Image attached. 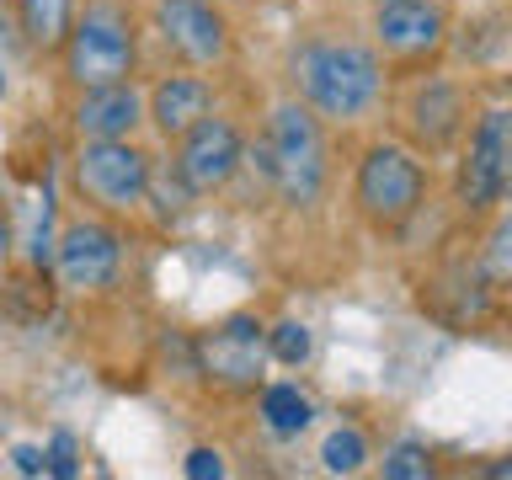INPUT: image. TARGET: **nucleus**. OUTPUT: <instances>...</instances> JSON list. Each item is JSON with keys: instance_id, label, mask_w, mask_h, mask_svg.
<instances>
[{"instance_id": "nucleus-1", "label": "nucleus", "mask_w": 512, "mask_h": 480, "mask_svg": "<svg viewBox=\"0 0 512 480\" xmlns=\"http://www.w3.org/2000/svg\"><path fill=\"white\" fill-rule=\"evenodd\" d=\"M294 86L299 102L320 118L352 123L384 96V64L374 48L352 38H310L294 48Z\"/></svg>"}, {"instance_id": "nucleus-2", "label": "nucleus", "mask_w": 512, "mask_h": 480, "mask_svg": "<svg viewBox=\"0 0 512 480\" xmlns=\"http://www.w3.org/2000/svg\"><path fill=\"white\" fill-rule=\"evenodd\" d=\"M267 182L283 192V203L310 208L326 192V139H320V118L304 102H278L267 118V134L256 144Z\"/></svg>"}, {"instance_id": "nucleus-3", "label": "nucleus", "mask_w": 512, "mask_h": 480, "mask_svg": "<svg viewBox=\"0 0 512 480\" xmlns=\"http://www.w3.org/2000/svg\"><path fill=\"white\" fill-rule=\"evenodd\" d=\"M64 75H70V86L80 91H96V86H118V80L134 75V22H128L123 6H112V0H96L75 16L70 38H64Z\"/></svg>"}, {"instance_id": "nucleus-4", "label": "nucleus", "mask_w": 512, "mask_h": 480, "mask_svg": "<svg viewBox=\"0 0 512 480\" xmlns=\"http://www.w3.org/2000/svg\"><path fill=\"white\" fill-rule=\"evenodd\" d=\"M352 198H358V214L374 224V230H406V224L422 214L427 198V171L422 160L400 144H368L358 160V176H352Z\"/></svg>"}, {"instance_id": "nucleus-5", "label": "nucleus", "mask_w": 512, "mask_h": 480, "mask_svg": "<svg viewBox=\"0 0 512 480\" xmlns=\"http://www.w3.org/2000/svg\"><path fill=\"white\" fill-rule=\"evenodd\" d=\"M75 187L80 198L107 208V214H128L150 192V155L128 139H80Z\"/></svg>"}, {"instance_id": "nucleus-6", "label": "nucleus", "mask_w": 512, "mask_h": 480, "mask_svg": "<svg viewBox=\"0 0 512 480\" xmlns=\"http://www.w3.org/2000/svg\"><path fill=\"white\" fill-rule=\"evenodd\" d=\"M512 192V118L507 112H480L470 144L459 155V203L464 214H491Z\"/></svg>"}, {"instance_id": "nucleus-7", "label": "nucleus", "mask_w": 512, "mask_h": 480, "mask_svg": "<svg viewBox=\"0 0 512 480\" xmlns=\"http://www.w3.org/2000/svg\"><path fill=\"white\" fill-rule=\"evenodd\" d=\"M198 368L219 390L230 395H251L262 384V368H267V331L256 315H230L219 320L214 331L198 336Z\"/></svg>"}, {"instance_id": "nucleus-8", "label": "nucleus", "mask_w": 512, "mask_h": 480, "mask_svg": "<svg viewBox=\"0 0 512 480\" xmlns=\"http://www.w3.org/2000/svg\"><path fill=\"white\" fill-rule=\"evenodd\" d=\"M379 54L395 64H432L448 43V6L443 0H384L374 11Z\"/></svg>"}, {"instance_id": "nucleus-9", "label": "nucleus", "mask_w": 512, "mask_h": 480, "mask_svg": "<svg viewBox=\"0 0 512 480\" xmlns=\"http://www.w3.org/2000/svg\"><path fill=\"white\" fill-rule=\"evenodd\" d=\"M400 123H406V134H411L416 150L448 155L464 139V128H470V102H464V86H454L448 75L416 80L411 96H406V107H400Z\"/></svg>"}, {"instance_id": "nucleus-10", "label": "nucleus", "mask_w": 512, "mask_h": 480, "mask_svg": "<svg viewBox=\"0 0 512 480\" xmlns=\"http://www.w3.org/2000/svg\"><path fill=\"white\" fill-rule=\"evenodd\" d=\"M118 262H123V235L112 230V224L80 219L54 240V272H59L64 288H75V294L107 288L118 278Z\"/></svg>"}, {"instance_id": "nucleus-11", "label": "nucleus", "mask_w": 512, "mask_h": 480, "mask_svg": "<svg viewBox=\"0 0 512 480\" xmlns=\"http://www.w3.org/2000/svg\"><path fill=\"white\" fill-rule=\"evenodd\" d=\"M155 27L160 43L198 70L224 64V54H230V22L208 0H155Z\"/></svg>"}, {"instance_id": "nucleus-12", "label": "nucleus", "mask_w": 512, "mask_h": 480, "mask_svg": "<svg viewBox=\"0 0 512 480\" xmlns=\"http://www.w3.org/2000/svg\"><path fill=\"white\" fill-rule=\"evenodd\" d=\"M246 160V144H240V128L230 118H203L198 128H187L176 139V176L192 192H214L240 171Z\"/></svg>"}, {"instance_id": "nucleus-13", "label": "nucleus", "mask_w": 512, "mask_h": 480, "mask_svg": "<svg viewBox=\"0 0 512 480\" xmlns=\"http://www.w3.org/2000/svg\"><path fill=\"white\" fill-rule=\"evenodd\" d=\"M139 123H144V96L128 86V80H118V86L80 91V102H75V112H70L75 139H128Z\"/></svg>"}, {"instance_id": "nucleus-14", "label": "nucleus", "mask_w": 512, "mask_h": 480, "mask_svg": "<svg viewBox=\"0 0 512 480\" xmlns=\"http://www.w3.org/2000/svg\"><path fill=\"white\" fill-rule=\"evenodd\" d=\"M208 107H214V91H208L203 75H166L150 91V123L166 139H182L187 128H198L208 118Z\"/></svg>"}, {"instance_id": "nucleus-15", "label": "nucleus", "mask_w": 512, "mask_h": 480, "mask_svg": "<svg viewBox=\"0 0 512 480\" xmlns=\"http://www.w3.org/2000/svg\"><path fill=\"white\" fill-rule=\"evenodd\" d=\"M75 0H16V22H22L27 43L43 48V54H54V48H64V38H70L75 27Z\"/></svg>"}, {"instance_id": "nucleus-16", "label": "nucleus", "mask_w": 512, "mask_h": 480, "mask_svg": "<svg viewBox=\"0 0 512 480\" xmlns=\"http://www.w3.org/2000/svg\"><path fill=\"white\" fill-rule=\"evenodd\" d=\"M310 400L299 395V384H267L262 390V422L278 432V438H294V432L310 427Z\"/></svg>"}, {"instance_id": "nucleus-17", "label": "nucleus", "mask_w": 512, "mask_h": 480, "mask_svg": "<svg viewBox=\"0 0 512 480\" xmlns=\"http://www.w3.org/2000/svg\"><path fill=\"white\" fill-rule=\"evenodd\" d=\"M480 267H486V278L512 283V208H507V214H496V224L486 230V246H480Z\"/></svg>"}, {"instance_id": "nucleus-18", "label": "nucleus", "mask_w": 512, "mask_h": 480, "mask_svg": "<svg viewBox=\"0 0 512 480\" xmlns=\"http://www.w3.org/2000/svg\"><path fill=\"white\" fill-rule=\"evenodd\" d=\"M320 459H326V470L331 475H352V470H363V459H368V443H363V432L358 427H336L326 448H320Z\"/></svg>"}, {"instance_id": "nucleus-19", "label": "nucleus", "mask_w": 512, "mask_h": 480, "mask_svg": "<svg viewBox=\"0 0 512 480\" xmlns=\"http://www.w3.org/2000/svg\"><path fill=\"white\" fill-rule=\"evenodd\" d=\"M384 475L390 480H427V475H438V464H432V454L422 443H395L384 454Z\"/></svg>"}, {"instance_id": "nucleus-20", "label": "nucleus", "mask_w": 512, "mask_h": 480, "mask_svg": "<svg viewBox=\"0 0 512 480\" xmlns=\"http://www.w3.org/2000/svg\"><path fill=\"white\" fill-rule=\"evenodd\" d=\"M267 352L278 363H304V358H310V331H304L299 320H283V326L267 331Z\"/></svg>"}, {"instance_id": "nucleus-21", "label": "nucleus", "mask_w": 512, "mask_h": 480, "mask_svg": "<svg viewBox=\"0 0 512 480\" xmlns=\"http://www.w3.org/2000/svg\"><path fill=\"white\" fill-rule=\"evenodd\" d=\"M187 475L208 480V475H224V464H219V454H208V448H192V454H187Z\"/></svg>"}, {"instance_id": "nucleus-22", "label": "nucleus", "mask_w": 512, "mask_h": 480, "mask_svg": "<svg viewBox=\"0 0 512 480\" xmlns=\"http://www.w3.org/2000/svg\"><path fill=\"white\" fill-rule=\"evenodd\" d=\"M48 470H54V475H75V443L70 438H54V448H48Z\"/></svg>"}, {"instance_id": "nucleus-23", "label": "nucleus", "mask_w": 512, "mask_h": 480, "mask_svg": "<svg viewBox=\"0 0 512 480\" xmlns=\"http://www.w3.org/2000/svg\"><path fill=\"white\" fill-rule=\"evenodd\" d=\"M16 470H22V475H43L48 470V454H38V448H16Z\"/></svg>"}, {"instance_id": "nucleus-24", "label": "nucleus", "mask_w": 512, "mask_h": 480, "mask_svg": "<svg viewBox=\"0 0 512 480\" xmlns=\"http://www.w3.org/2000/svg\"><path fill=\"white\" fill-rule=\"evenodd\" d=\"M6 267H11V224L0 214V278H6Z\"/></svg>"}, {"instance_id": "nucleus-25", "label": "nucleus", "mask_w": 512, "mask_h": 480, "mask_svg": "<svg viewBox=\"0 0 512 480\" xmlns=\"http://www.w3.org/2000/svg\"><path fill=\"white\" fill-rule=\"evenodd\" d=\"M480 475H486V480H512V454H502L496 464H486V470H480Z\"/></svg>"}, {"instance_id": "nucleus-26", "label": "nucleus", "mask_w": 512, "mask_h": 480, "mask_svg": "<svg viewBox=\"0 0 512 480\" xmlns=\"http://www.w3.org/2000/svg\"><path fill=\"white\" fill-rule=\"evenodd\" d=\"M0 96H6V70H0Z\"/></svg>"}, {"instance_id": "nucleus-27", "label": "nucleus", "mask_w": 512, "mask_h": 480, "mask_svg": "<svg viewBox=\"0 0 512 480\" xmlns=\"http://www.w3.org/2000/svg\"><path fill=\"white\" fill-rule=\"evenodd\" d=\"M379 6H384V0H379Z\"/></svg>"}]
</instances>
